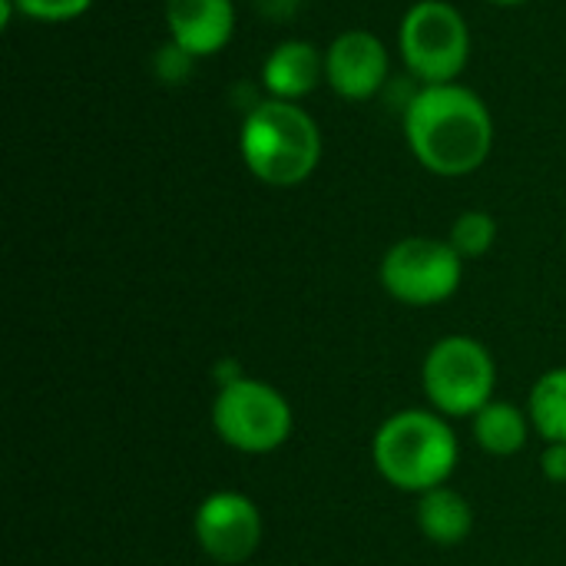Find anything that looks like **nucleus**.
<instances>
[{
	"label": "nucleus",
	"mask_w": 566,
	"mask_h": 566,
	"mask_svg": "<svg viewBox=\"0 0 566 566\" xmlns=\"http://www.w3.org/2000/svg\"><path fill=\"white\" fill-rule=\"evenodd\" d=\"M405 129L418 163L438 176L474 172L494 143V123L484 99L458 83L424 86L408 103Z\"/></svg>",
	"instance_id": "f257e3e1"
},
{
	"label": "nucleus",
	"mask_w": 566,
	"mask_h": 566,
	"mask_svg": "<svg viewBox=\"0 0 566 566\" xmlns=\"http://www.w3.org/2000/svg\"><path fill=\"white\" fill-rule=\"evenodd\" d=\"M371 461L391 488L421 497L451 481L458 468V438L444 415L408 408L375 431Z\"/></svg>",
	"instance_id": "f03ea898"
},
{
	"label": "nucleus",
	"mask_w": 566,
	"mask_h": 566,
	"mask_svg": "<svg viewBox=\"0 0 566 566\" xmlns=\"http://www.w3.org/2000/svg\"><path fill=\"white\" fill-rule=\"evenodd\" d=\"M239 146L249 172L265 186L282 189L305 182L322 159V133L315 119L289 99L259 103L242 123Z\"/></svg>",
	"instance_id": "7ed1b4c3"
},
{
	"label": "nucleus",
	"mask_w": 566,
	"mask_h": 566,
	"mask_svg": "<svg viewBox=\"0 0 566 566\" xmlns=\"http://www.w3.org/2000/svg\"><path fill=\"white\" fill-rule=\"evenodd\" d=\"M212 428L232 451L272 454L292 438L295 415L279 388L239 375L219 388L212 401Z\"/></svg>",
	"instance_id": "20e7f679"
},
{
	"label": "nucleus",
	"mask_w": 566,
	"mask_h": 566,
	"mask_svg": "<svg viewBox=\"0 0 566 566\" xmlns=\"http://www.w3.org/2000/svg\"><path fill=\"white\" fill-rule=\"evenodd\" d=\"M494 358L471 335L441 338L421 365L424 395L444 418H474L484 405L494 401Z\"/></svg>",
	"instance_id": "39448f33"
},
{
	"label": "nucleus",
	"mask_w": 566,
	"mask_h": 566,
	"mask_svg": "<svg viewBox=\"0 0 566 566\" xmlns=\"http://www.w3.org/2000/svg\"><path fill=\"white\" fill-rule=\"evenodd\" d=\"M464 259L451 242L411 235L395 242L381 259L385 292L411 308H431L448 302L461 289Z\"/></svg>",
	"instance_id": "423d86ee"
},
{
	"label": "nucleus",
	"mask_w": 566,
	"mask_h": 566,
	"mask_svg": "<svg viewBox=\"0 0 566 566\" xmlns=\"http://www.w3.org/2000/svg\"><path fill=\"white\" fill-rule=\"evenodd\" d=\"M468 50H471L468 23L451 3L421 0L405 13L401 56L424 86L454 83V76L468 63Z\"/></svg>",
	"instance_id": "0eeeda50"
},
{
	"label": "nucleus",
	"mask_w": 566,
	"mask_h": 566,
	"mask_svg": "<svg viewBox=\"0 0 566 566\" xmlns=\"http://www.w3.org/2000/svg\"><path fill=\"white\" fill-rule=\"evenodd\" d=\"M192 531L209 560L239 566L259 551L265 524L252 497L239 491H216L199 504Z\"/></svg>",
	"instance_id": "6e6552de"
},
{
	"label": "nucleus",
	"mask_w": 566,
	"mask_h": 566,
	"mask_svg": "<svg viewBox=\"0 0 566 566\" xmlns=\"http://www.w3.org/2000/svg\"><path fill=\"white\" fill-rule=\"evenodd\" d=\"M325 76L345 99H368L388 80V50L368 30L342 33L325 53Z\"/></svg>",
	"instance_id": "1a4fd4ad"
},
{
	"label": "nucleus",
	"mask_w": 566,
	"mask_h": 566,
	"mask_svg": "<svg viewBox=\"0 0 566 566\" xmlns=\"http://www.w3.org/2000/svg\"><path fill=\"white\" fill-rule=\"evenodd\" d=\"M166 20L172 43L192 60L219 53L235 30L232 0H166Z\"/></svg>",
	"instance_id": "9d476101"
},
{
	"label": "nucleus",
	"mask_w": 566,
	"mask_h": 566,
	"mask_svg": "<svg viewBox=\"0 0 566 566\" xmlns=\"http://www.w3.org/2000/svg\"><path fill=\"white\" fill-rule=\"evenodd\" d=\"M322 73H325V63H322L318 50L305 40L279 43L262 66V80H265V90L272 93V99H289V103L308 96L318 86Z\"/></svg>",
	"instance_id": "9b49d317"
},
{
	"label": "nucleus",
	"mask_w": 566,
	"mask_h": 566,
	"mask_svg": "<svg viewBox=\"0 0 566 566\" xmlns=\"http://www.w3.org/2000/svg\"><path fill=\"white\" fill-rule=\"evenodd\" d=\"M418 531L438 547H458L474 531V507L454 488H434L418 497Z\"/></svg>",
	"instance_id": "f8f14e48"
},
{
	"label": "nucleus",
	"mask_w": 566,
	"mask_h": 566,
	"mask_svg": "<svg viewBox=\"0 0 566 566\" xmlns=\"http://www.w3.org/2000/svg\"><path fill=\"white\" fill-rule=\"evenodd\" d=\"M471 421H474V441L494 458H511V454L524 451L531 428H534L531 415L511 401H491Z\"/></svg>",
	"instance_id": "ddd939ff"
},
{
	"label": "nucleus",
	"mask_w": 566,
	"mask_h": 566,
	"mask_svg": "<svg viewBox=\"0 0 566 566\" xmlns=\"http://www.w3.org/2000/svg\"><path fill=\"white\" fill-rule=\"evenodd\" d=\"M527 415L547 444H566V368H554L531 388Z\"/></svg>",
	"instance_id": "4468645a"
},
{
	"label": "nucleus",
	"mask_w": 566,
	"mask_h": 566,
	"mask_svg": "<svg viewBox=\"0 0 566 566\" xmlns=\"http://www.w3.org/2000/svg\"><path fill=\"white\" fill-rule=\"evenodd\" d=\"M497 239V222L491 212H481V209H471L464 216H458L454 229H451V245L461 259H481L488 255V249L494 245Z\"/></svg>",
	"instance_id": "2eb2a0df"
},
{
	"label": "nucleus",
	"mask_w": 566,
	"mask_h": 566,
	"mask_svg": "<svg viewBox=\"0 0 566 566\" xmlns=\"http://www.w3.org/2000/svg\"><path fill=\"white\" fill-rule=\"evenodd\" d=\"M13 3L20 7V13H27L33 20L60 23V20H73L80 13H86L93 0H13Z\"/></svg>",
	"instance_id": "dca6fc26"
},
{
	"label": "nucleus",
	"mask_w": 566,
	"mask_h": 566,
	"mask_svg": "<svg viewBox=\"0 0 566 566\" xmlns=\"http://www.w3.org/2000/svg\"><path fill=\"white\" fill-rule=\"evenodd\" d=\"M189 63H192V56L186 50H179L176 43L163 46L159 56H156V70H159L163 80H182L189 73Z\"/></svg>",
	"instance_id": "f3484780"
},
{
	"label": "nucleus",
	"mask_w": 566,
	"mask_h": 566,
	"mask_svg": "<svg viewBox=\"0 0 566 566\" xmlns=\"http://www.w3.org/2000/svg\"><path fill=\"white\" fill-rule=\"evenodd\" d=\"M541 468L551 484H566V444H547V451L541 454Z\"/></svg>",
	"instance_id": "a211bd4d"
},
{
	"label": "nucleus",
	"mask_w": 566,
	"mask_h": 566,
	"mask_svg": "<svg viewBox=\"0 0 566 566\" xmlns=\"http://www.w3.org/2000/svg\"><path fill=\"white\" fill-rule=\"evenodd\" d=\"M295 3H298V0H255V7H259L262 13H269V17H285V13L295 10Z\"/></svg>",
	"instance_id": "6ab92c4d"
},
{
	"label": "nucleus",
	"mask_w": 566,
	"mask_h": 566,
	"mask_svg": "<svg viewBox=\"0 0 566 566\" xmlns=\"http://www.w3.org/2000/svg\"><path fill=\"white\" fill-rule=\"evenodd\" d=\"M491 3H501V7H517V3H527V0H491Z\"/></svg>",
	"instance_id": "aec40b11"
}]
</instances>
